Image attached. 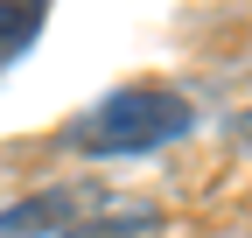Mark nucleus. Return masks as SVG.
Instances as JSON below:
<instances>
[{"mask_svg": "<svg viewBox=\"0 0 252 238\" xmlns=\"http://www.w3.org/2000/svg\"><path fill=\"white\" fill-rule=\"evenodd\" d=\"M189 133V98L168 84H126V91L98 98L77 126L70 147L77 154H147V147H168Z\"/></svg>", "mask_w": 252, "mask_h": 238, "instance_id": "nucleus-1", "label": "nucleus"}, {"mask_svg": "<svg viewBox=\"0 0 252 238\" xmlns=\"http://www.w3.org/2000/svg\"><path fill=\"white\" fill-rule=\"evenodd\" d=\"M56 238H161V210H147V203H105L91 217H70Z\"/></svg>", "mask_w": 252, "mask_h": 238, "instance_id": "nucleus-3", "label": "nucleus"}, {"mask_svg": "<svg viewBox=\"0 0 252 238\" xmlns=\"http://www.w3.org/2000/svg\"><path fill=\"white\" fill-rule=\"evenodd\" d=\"M42 14H49V0H0V63L42 35Z\"/></svg>", "mask_w": 252, "mask_h": 238, "instance_id": "nucleus-4", "label": "nucleus"}, {"mask_svg": "<svg viewBox=\"0 0 252 238\" xmlns=\"http://www.w3.org/2000/svg\"><path fill=\"white\" fill-rule=\"evenodd\" d=\"M84 203H91L84 189H42V196L14 203V210H0V238H42V231H63Z\"/></svg>", "mask_w": 252, "mask_h": 238, "instance_id": "nucleus-2", "label": "nucleus"}]
</instances>
